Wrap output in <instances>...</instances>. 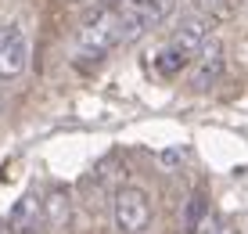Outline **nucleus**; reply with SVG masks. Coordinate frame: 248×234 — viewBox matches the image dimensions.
Returning a JSON list of instances; mask_svg holds the SVG:
<instances>
[{"label": "nucleus", "instance_id": "3", "mask_svg": "<svg viewBox=\"0 0 248 234\" xmlns=\"http://www.w3.org/2000/svg\"><path fill=\"white\" fill-rule=\"evenodd\" d=\"M115 223L126 234H140L151 223V198L144 187H123L115 195Z\"/></svg>", "mask_w": 248, "mask_h": 234}, {"label": "nucleus", "instance_id": "4", "mask_svg": "<svg viewBox=\"0 0 248 234\" xmlns=\"http://www.w3.org/2000/svg\"><path fill=\"white\" fill-rule=\"evenodd\" d=\"M29 65V40L18 25H4L0 29V80H15Z\"/></svg>", "mask_w": 248, "mask_h": 234}, {"label": "nucleus", "instance_id": "8", "mask_svg": "<svg viewBox=\"0 0 248 234\" xmlns=\"http://www.w3.org/2000/svg\"><path fill=\"white\" fill-rule=\"evenodd\" d=\"M191 65V58L180 54V50L173 47V43H166V47H158V54H155V68L162 76H176V72H184V68Z\"/></svg>", "mask_w": 248, "mask_h": 234}, {"label": "nucleus", "instance_id": "6", "mask_svg": "<svg viewBox=\"0 0 248 234\" xmlns=\"http://www.w3.org/2000/svg\"><path fill=\"white\" fill-rule=\"evenodd\" d=\"M40 223H44V202H40L36 191H25L11 209V231L15 234H36Z\"/></svg>", "mask_w": 248, "mask_h": 234}, {"label": "nucleus", "instance_id": "2", "mask_svg": "<svg viewBox=\"0 0 248 234\" xmlns=\"http://www.w3.org/2000/svg\"><path fill=\"white\" fill-rule=\"evenodd\" d=\"M227 72V50L219 40H205V47L191 58V90H212Z\"/></svg>", "mask_w": 248, "mask_h": 234}, {"label": "nucleus", "instance_id": "1", "mask_svg": "<svg viewBox=\"0 0 248 234\" xmlns=\"http://www.w3.org/2000/svg\"><path fill=\"white\" fill-rule=\"evenodd\" d=\"M115 43H123V22H119L115 4L93 7L87 18L79 22V33H76V54H83L87 62H97V58H105Z\"/></svg>", "mask_w": 248, "mask_h": 234}, {"label": "nucleus", "instance_id": "7", "mask_svg": "<svg viewBox=\"0 0 248 234\" xmlns=\"http://www.w3.org/2000/svg\"><path fill=\"white\" fill-rule=\"evenodd\" d=\"M184 231L187 234H209V202H205V195H191L187 198Z\"/></svg>", "mask_w": 248, "mask_h": 234}, {"label": "nucleus", "instance_id": "9", "mask_svg": "<svg viewBox=\"0 0 248 234\" xmlns=\"http://www.w3.org/2000/svg\"><path fill=\"white\" fill-rule=\"evenodd\" d=\"M194 4L202 7V15H212V18H219V15L230 11V0H194Z\"/></svg>", "mask_w": 248, "mask_h": 234}, {"label": "nucleus", "instance_id": "5", "mask_svg": "<svg viewBox=\"0 0 248 234\" xmlns=\"http://www.w3.org/2000/svg\"><path fill=\"white\" fill-rule=\"evenodd\" d=\"M209 29H212L209 15L191 11V15H184V18L176 22V29H173V36H169V43H173L180 54L194 58V54H198V50L205 47V40H209Z\"/></svg>", "mask_w": 248, "mask_h": 234}]
</instances>
